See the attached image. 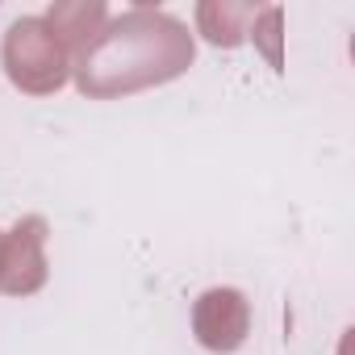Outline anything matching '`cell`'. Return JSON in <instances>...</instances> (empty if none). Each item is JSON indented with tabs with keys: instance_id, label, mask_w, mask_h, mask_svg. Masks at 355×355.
<instances>
[{
	"instance_id": "obj_7",
	"label": "cell",
	"mask_w": 355,
	"mask_h": 355,
	"mask_svg": "<svg viewBox=\"0 0 355 355\" xmlns=\"http://www.w3.org/2000/svg\"><path fill=\"white\" fill-rule=\"evenodd\" d=\"M0 239H5V234H0Z\"/></svg>"
},
{
	"instance_id": "obj_2",
	"label": "cell",
	"mask_w": 355,
	"mask_h": 355,
	"mask_svg": "<svg viewBox=\"0 0 355 355\" xmlns=\"http://www.w3.org/2000/svg\"><path fill=\"white\" fill-rule=\"evenodd\" d=\"M0 63H5V76L13 80V88L30 96H51L71 76V59L63 42L42 17H21L9 26L5 46H0Z\"/></svg>"
},
{
	"instance_id": "obj_1",
	"label": "cell",
	"mask_w": 355,
	"mask_h": 355,
	"mask_svg": "<svg viewBox=\"0 0 355 355\" xmlns=\"http://www.w3.org/2000/svg\"><path fill=\"white\" fill-rule=\"evenodd\" d=\"M193 55L197 46L184 21L155 9H130L121 17H109L96 38H88L71 55V76L84 96L113 101L184 76L193 67Z\"/></svg>"
},
{
	"instance_id": "obj_3",
	"label": "cell",
	"mask_w": 355,
	"mask_h": 355,
	"mask_svg": "<svg viewBox=\"0 0 355 355\" xmlns=\"http://www.w3.org/2000/svg\"><path fill=\"white\" fill-rule=\"evenodd\" d=\"M46 222L21 218L0 239V293L5 297H30L46 284Z\"/></svg>"
},
{
	"instance_id": "obj_6",
	"label": "cell",
	"mask_w": 355,
	"mask_h": 355,
	"mask_svg": "<svg viewBox=\"0 0 355 355\" xmlns=\"http://www.w3.org/2000/svg\"><path fill=\"white\" fill-rule=\"evenodd\" d=\"M197 17H201V26H205V38H209V42H218V46H234V42H243V34L234 30V21H247V17H251V9L201 5V9H197Z\"/></svg>"
},
{
	"instance_id": "obj_5",
	"label": "cell",
	"mask_w": 355,
	"mask_h": 355,
	"mask_svg": "<svg viewBox=\"0 0 355 355\" xmlns=\"http://www.w3.org/2000/svg\"><path fill=\"white\" fill-rule=\"evenodd\" d=\"M51 30H55V38L63 42V51H67V59L88 42V38H96V30L109 21V9L105 5H55L46 17H42Z\"/></svg>"
},
{
	"instance_id": "obj_4",
	"label": "cell",
	"mask_w": 355,
	"mask_h": 355,
	"mask_svg": "<svg viewBox=\"0 0 355 355\" xmlns=\"http://www.w3.org/2000/svg\"><path fill=\"white\" fill-rule=\"evenodd\" d=\"M193 330L197 343L209 351H239L251 330V305L239 288H209L193 305Z\"/></svg>"
}]
</instances>
